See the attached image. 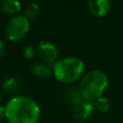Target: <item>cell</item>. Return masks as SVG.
Here are the masks:
<instances>
[{
	"instance_id": "cell-1",
	"label": "cell",
	"mask_w": 123,
	"mask_h": 123,
	"mask_svg": "<svg viewBox=\"0 0 123 123\" xmlns=\"http://www.w3.org/2000/svg\"><path fill=\"white\" fill-rule=\"evenodd\" d=\"M4 108L9 123H38L40 118L38 104L28 96L12 97Z\"/></svg>"
},
{
	"instance_id": "cell-2",
	"label": "cell",
	"mask_w": 123,
	"mask_h": 123,
	"mask_svg": "<svg viewBox=\"0 0 123 123\" xmlns=\"http://www.w3.org/2000/svg\"><path fill=\"white\" fill-rule=\"evenodd\" d=\"M108 86V77L102 70H92L82 78L79 85V91L83 99L95 102L102 97L103 93Z\"/></svg>"
},
{
	"instance_id": "cell-3",
	"label": "cell",
	"mask_w": 123,
	"mask_h": 123,
	"mask_svg": "<svg viewBox=\"0 0 123 123\" xmlns=\"http://www.w3.org/2000/svg\"><path fill=\"white\" fill-rule=\"evenodd\" d=\"M84 63L78 57H64L54 63L53 74L62 83H74L82 77Z\"/></svg>"
},
{
	"instance_id": "cell-4",
	"label": "cell",
	"mask_w": 123,
	"mask_h": 123,
	"mask_svg": "<svg viewBox=\"0 0 123 123\" xmlns=\"http://www.w3.org/2000/svg\"><path fill=\"white\" fill-rule=\"evenodd\" d=\"M29 27V21L24 15H15L6 23V35L11 41H19L27 36Z\"/></svg>"
},
{
	"instance_id": "cell-5",
	"label": "cell",
	"mask_w": 123,
	"mask_h": 123,
	"mask_svg": "<svg viewBox=\"0 0 123 123\" xmlns=\"http://www.w3.org/2000/svg\"><path fill=\"white\" fill-rule=\"evenodd\" d=\"M39 57L48 64L56 63L58 57V50L54 43L50 41H41L37 48Z\"/></svg>"
},
{
	"instance_id": "cell-6",
	"label": "cell",
	"mask_w": 123,
	"mask_h": 123,
	"mask_svg": "<svg viewBox=\"0 0 123 123\" xmlns=\"http://www.w3.org/2000/svg\"><path fill=\"white\" fill-rule=\"evenodd\" d=\"M94 110H95V108H94L93 103L83 100L74 107H72V116L78 121H84L87 118L91 117Z\"/></svg>"
},
{
	"instance_id": "cell-7",
	"label": "cell",
	"mask_w": 123,
	"mask_h": 123,
	"mask_svg": "<svg viewBox=\"0 0 123 123\" xmlns=\"http://www.w3.org/2000/svg\"><path fill=\"white\" fill-rule=\"evenodd\" d=\"M86 4L90 12L98 17L106 15L111 9V2L109 0H91Z\"/></svg>"
},
{
	"instance_id": "cell-8",
	"label": "cell",
	"mask_w": 123,
	"mask_h": 123,
	"mask_svg": "<svg viewBox=\"0 0 123 123\" xmlns=\"http://www.w3.org/2000/svg\"><path fill=\"white\" fill-rule=\"evenodd\" d=\"M2 89H3L4 93H6L8 95H11L12 97H15V96H17L19 90H21V83H19L17 78L11 77V78L6 79L3 82Z\"/></svg>"
},
{
	"instance_id": "cell-9",
	"label": "cell",
	"mask_w": 123,
	"mask_h": 123,
	"mask_svg": "<svg viewBox=\"0 0 123 123\" xmlns=\"http://www.w3.org/2000/svg\"><path fill=\"white\" fill-rule=\"evenodd\" d=\"M22 8L21 2L16 0H1L0 1V10L6 14H16Z\"/></svg>"
},
{
	"instance_id": "cell-10",
	"label": "cell",
	"mask_w": 123,
	"mask_h": 123,
	"mask_svg": "<svg viewBox=\"0 0 123 123\" xmlns=\"http://www.w3.org/2000/svg\"><path fill=\"white\" fill-rule=\"evenodd\" d=\"M65 98H66L68 104H70L72 107H74L76 105H78L79 103L84 100L82 97V95H81L80 91H79V89H74V87L68 90L66 95H65Z\"/></svg>"
},
{
	"instance_id": "cell-11",
	"label": "cell",
	"mask_w": 123,
	"mask_h": 123,
	"mask_svg": "<svg viewBox=\"0 0 123 123\" xmlns=\"http://www.w3.org/2000/svg\"><path fill=\"white\" fill-rule=\"evenodd\" d=\"M32 74L39 78H47L51 74V68L42 63H37L31 67Z\"/></svg>"
},
{
	"instance_id": "cell-12",
	"label": "cell",
	"mask_w": 123,
	"mask_h": 123,
	"mask_svg": "<svg viewBox=\"0 0 123 123\" xmlns=\"http://www.w3.org/2000/svg\"><path fill=\"white\" fill-rule=\"evenodd\" d=\"M40 13V6L36 2H31L25 8V12H24V16L29 21V19H34Z\"/></svg>"
},
{
	"instance_id": "cell-13",
	"label": "cell",
	"mask_w": 123,
	"mask_h": 123,
	"mask_svg": "<svg viewBox=\"0 0 123 123\" xmlns=\"http://www.w3.org/2000/svg\"><path fill=\"white\" fill-rule=\"evenodd\" d=\"M94 108L96 109L99 112H107L109 110V107H110V104H109V100L105 97H100L98 98L97 100L93 103Z\"/></svg>"
},
{
	"instance_id": "cell-14",
	"label": "cell",
	"mask_w": 123,
	"mask_h": 123,
	"mask_svg": "<svg viewBox=\"0 0 123 123\" xmlns=\"http://www.w3.org/2000/svg\"><path fill=\"white\" fill-rule=\"evenodd\" d=\"M36 51L37 50L35 49L32 45H27V47H25V49H24V56H25L26 58H31L35 56Z\"/></svg>"
},
{
	"instance_id": "cell-15",
	"label": "cell",
	"mask_w": 123,
	"mask_h": 123,
	"mask_svg": "<svg viewBox=\"0 0 123 123\" xmlns=\"http://www.w3.org/2000/svg\"><path fill=\"white\" fill-rule=\"evenodd\" d=\"M3 118H6V108L4 106L0 105V121H2Z\"/></svg>"
},
{
	"instance_id": "cell-16",
	"label": "cell",
	"mask_w": 123,
	"mask_h": 123,
	"mask_svg": "<svg viewBox=\"0 0 123 123\" xmlns=\"http://www.w3.org/2000/svg\"><path fill=\"white\" fill-rule=\"evenodd\" d=\"M3 53H4V44H3V42L0 40V57L3 55Z\"/></svg>"
}]
</instances>
